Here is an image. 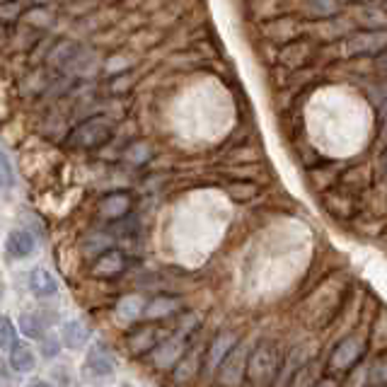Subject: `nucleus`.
<instances>
[{"instance_id":"4be33fe9","label":"nucleus","mask_w":387,"mask_h":387,"mask_svg":"<svg viewBox=\"0 0 387 387\" xmlns=\"http://www.w3.org/2000/svg\"><path fill=\"white\" fill-rule=\"evenodd\" d=\"M61 341H63V339H58V336L46 334L44 339L39 341V346H41V356H44V358H56L58 351H61Z\"/></svg>"},{"instance_id":"423d86ee","label":"nucleus","mask_w":387,"mask_h":387,"mask_svg":"<svg viewBox=\"0 0 387 387\" xmlns=\"http://www.w3.org/2000/svg\"><path fill=\"white\" fill-rule=\"evenodd\" d=\"M112 138V124L107 119H90L71 133V145L76 148H100Z\"/></svg>"},{"instance_id":"7ed1b4c3","label":"nucleus","mask_w":387,"mask_h":387,"mask_svg":"<svg viewBox=\"0 0 387 387\" xmlns=\"http://www.w3.org/2000/svg\"><path fill=\"white\" fill-rule=\"evenodd\" d=\"M239 341H242V339H239L237 331H230V329H225V331H220V334L213 336L211 346H208V351L204 356V368H201V376H204L206 380L211 376L216 378L218 368L223 366V361L228 358L230 351L237 346Z\"/></svg>"},{"instance_id":"a211bd4d","label":"nucleus","mask_w":387,"mask_h":387,"mask_svg":"<svg viewBox=\"0 0 387 387\" xmlns=\"http://www.w3.org/2000/svg\"><path fill=\"white\" fill-rule=\"evenodd\" d=\"M387 41L385 34H363V36H356V39L349 41V51H373V48H380Z\"/></svg>"},{"instance_id":"aec40b11","label":"nucleus","mask_w":387,"mask_h":387,"mask_svg":"<svg viewBox=\"0 0 387 387\" xmlns=\"http://www.w3.org/2000/svg\"><path fill=\"white\" fill-rule=\"evenodd\" d=\"M257 184H249V182H239V184H230L228 187V194L232 196L235 201H249L252 196H257Z\"/></svg>"},{"instance_id":"f8f14e48","label":"nucleus","mask_w":387,"mask_h":387,"mask_svg":"<svg viewBox=\"0 0 387 387\" xmlns=\"http://www.w3.org/2000/svg\"><path fill=\"white\" fill-rule=\"evenodd\" d=\"M34 247H36L34 235L24 228L10 230L8 239H5V249H8V254L12 257V259H27V257L34 252Z\"/></svg>"},{"instance_id":"20e7f679","label":"nucleus","mask_w":387,"mask_h":387,"mask_svg":"<svg viewBox=\"0 0 387 387\" xmlns=\"http://www.w3.org/2000/svg\"><path fill=\"white\" fill-rule=\"evenodd\" d=\"M187 354H189L187 334H184V331H177L175 336H170V339L158 344V349L150 354V361H153V366L160 368V371H175Z\"/></svg>"},{"instance_id":"cd10ccee","label":"nucleus","mask_w":387,"mask_h":387,"mask_svg":"<svg viewBox=\"0 0 387 387\" xmlns=\"http://www.w3.org/2000/svg\"><path fill=\"white\" fill-rule=\"evenodd\" d=\"M385 68H387V63H385Z\"/></svg>"},{"instance_id":"b1692460","label":"nucleus","mask_w":387,"mask_h":387,"mask_svg":"<svg viewBox=\"0 0 387 387\" xmlns=\"http://www.w3.org/2000/svg\"><path fill=\"white\" fill-rule=\"evenodd\" d=\"M315 387H339V385H336V383H334V380H331V378H324L322 383H317Z\"/></svg>"},{"instance_id":"0eeeda50","label":"nucleus","mask_w":387,"mask_h":387,"mask_svg":"<svg viewBox=\"0 0 387 387\" xmlns=\"http://www.w3.org/2000/svg\"><path fill=\"white\" fill-rule=\"evenodd\" d=\"M128 262H126V254L121 249H107L102 252L100 257H95V262H92V269L90 274L95 276V279H102V281H112L116 276H121L126 272Z\"/></svg>"},{"instance_id":"9b49d317","label":"nucleus","mask_w":387,"mask_h":387,"mask_svg":"<svg viewBox=\"0 0 387 387\" xmlns=\"http://www.w3.org/2000/svg\"><path fill=\"white\" fill-rule=\"evenodd\" d=\"M27 286L36 298H51L58 293V281L44 267H34L27 276Z\"/></svg>"},{"instance_id":"f257e3e1","label":"nucleus","mask_w":387,"mask_h":387,"mask_svg":"<svg viewBox=\"0 0 387 387\" xmlns=\"http://www.w3.org/2000/svg\"><path fill=\"white\" fill-rule=\"evenodd\" d=\"M284 358L274 341H259L249 354L247 361V380L244 383L252 387H269L281 376Z\"/></svg>"},{"instance_id":"2eb2a0df","label":"nucleus","mask_w":387,"mask_h":387,"mask_svg":"<svg viewBox=\"0 0 387 387\" xmlns=\"http://www.w3.org/2000/svg\"><path fill=\"white\" fill-rule=\"evenodd\" d=\"M145 305L138 296H126L119 300V305H116V317L121 319L124 324H133L138 317L145 315Z\"/></svg>"},{"instance_id":"393cba45","label":"nucleus","mask_w":387,"mask_h":387,"mask_svg":"<svg viewBox=\"0 0 387 387\" xmlns=\"http://www.w3.org/2000/svg\"><path fill=\"white\" fill-rule=\"evenodd\" d=\"M29 387H53V385H48V383H44V380H34V383H32V385H29Z\"/></svg>"},{"instance_id":"39448f33","label":"nucleus","mask_w":387,"mask_h":387,"mask_svg":"<svg viewBox=\"0 0 387 387\" xmlns=\"http://www.w3.org/2000/svg\"><path fill=\"white\" fill-rule=\"evenodd\" d=\"M366 349H368L366 336H346L344 341L336 344V349L329 356L331 371H341V373L354 371L361 363V358H363Z\"/></svg>"},{"instance_id":"412c9836","label":"nucleus","mask_w":387,"mask_h":387,"mask_svg":"<svg viewBox=\"0 0 387 387\" xmlns=\"http://www.w3.org/2000/svg\"><path fill=\"white\" fill-rule=\"evenodd\" d=\"M0 334H3V351L5 354H10L12 349L17 346V329H15V324L10 322V317H3V327H0Z\"/></svg>"},{"instance_id":"a878e982","label":"nucleus","mask_w":387,"mask_h":387,"mask_svg":"<svg viewBox=\"0 0 387 387\" xmlns=\"http://www.w3.org/2000/svg\"><path fill=\"white\" fill-rule=\"evenodd\" d=\"M363 3H376V0H363Z\"/></svg>"},{"instance_id":"f03ea898","label":"nucleus","mask_w":387,"mask_h":387,"mask_svg":"<svg viewBox=\"0 0 387 387\" xmlns=\"http://www.w3.org/2000/svg\"><path fill=\"white\" fill-rule=\"evenodd\" d=\"M252 349L244 341H239L230 351L228 358L223 361V366L218 368L216 380L220 387H239L247 380V361H249Z\"/></svg>"},{"instance_id":"ddd939ff","label":"nucleus","mask_w":387,"mask_h":387,"mask_svg":"<svg viewBox=\"0 0 387 387\" xmlns=\"http://www.w3.org/2000/svg\"><path fill=\"white\" fill-rule=\"evenodd\" d=\"M90 327L83 322V319H71V322L63 324V331H61V339H63V346L68 349H80L85 341H90Z\"/></svg>"},{"instance_id":"6ab92c4d","label":"nucleus","mask_w":387,"mask_h":387,"mask_svg":"<svg viewBox=\"0 0 387 387\" xmlns=\"http://www.w3.org/2000/svg\"><path fill=\"white\" fill-rule=\"evenodd\" d=\"M308 10L312 15H336V12L341 10V3L339 0H308Z\"/></svg>"},{"instance_id":"1a4fd4ad","label":"nucleus","mask_w":387,"mask_h":387,"mask_svg":"<svg viewBox=\"0 0 387 387\" xmlns=\"http://www.w3.org/2000/svg\"><path fill=\"white\" fill-rule=\"evenodd\" d=\"M158 344H160L158 329L153 327V324H136L126 336L128 351H131V356H136V358H140V356H150L158 349Z\"/></svg>"},{"instance_id":"f3484780","label":"nucleus","mask_w":387,"mask_h":387,"mask_svg":"<svg viewBox=\"0 0 387 387\" xmlns=\"http://www.w3.org/2000/svg\"><path fill=\"white\" fill-rule=\"evenodd\" d=\"M17 324H20L22 334L27 336V339H36L41 341L46 336V327L44 322H41L39 315H34V312H22L20 319H17Z\"/></svg>"},{"instance_id":"5701e85b","label":"nucleus","mask_w":387,"mask_h":387,"mask_svg":"<svg viewBox=\"0 0 387 387\" xmlns=\"http://www.w3.org/2000/svg\"><path fill=\"white\" fill-rule=\"evenodd\" d=\"M12 165H10V158L8 155H3V189L8 192V189L12 187Z\"/></svg>"},{"instance_id":"4468645a","label":"nucleus","mask_w":387,"mask_h":387,"mask_svg":"<svg viewBox=\"0 0 387 387\" xmlns=\"http://www.w3.org/2000/svg\"><path fill=\"white\" fill-rule=\"evenodd\" d=\"M180 310V305H177L175 298L170 296H158L153 298L148 305H145V319H150V322H160V319H167L170 315H175V312Z\"/></svg>"},{"instance_id":"6e6552de","label":"nucleus","mask_w":387,"mask_h":387,"mask_svg":"<svg viewBox=\"0 0 387 387\" xmlns=\"http://www.w3.org/2000/svg\"><path fill=\"white\" fill-rule=\"evenodd\" d=\"M116 371V361L114 354L109 351L107 344L97 341L95 346L88 351V358H85V376L90 378H109L114 376Z\"/></svg>"},{"instance_id":"9d476101","label":"nucleus","mask_w":387,"mask_h":387,"mask_svg":"<svg viewBox=\"0 0 387 387\" xmlns=\"http://www.w3.org/2000/svg\"><path fill=\"white\" fill-rule=\"evenodd\" d=\"M133 199L128 192H114L100 201V216L104 220H121L131 213Z\"/></svg>"},{"instance_id":"dca6fc26","label":"nucleus","mask_w":387,"mask_h":387,"mask_svg":"<svg viewBox=\"0 0 387 387\" xmlns=\"http://www.w3.org/2000/svg\"><path fill=\"white\" fill-rule=\"evenodd\" d=\"M8 361H10V368H12L15 373H32L34 366H36V358H34L32 349L24 346L22 341L17 344V346L8 354Z\"/></svg>"},{"instance_id":"bb28decb","label":"nucleus","mask_w":387,"mask_h":387,"mask_svg":"<svg viewBox=\"0 0 387 387\" xmlns=\"http://www.w3.org/2000/svg\"><path fill=\"white\" fill-rule=\"evenodd\" d=\"M385 170H387V158H385Z\"/></svg>"}]
</instances>
